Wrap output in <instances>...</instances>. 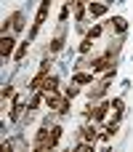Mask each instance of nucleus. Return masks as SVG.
I'll return each instance as SVG.
<instances>
[{
  "label": "nucleus",
  "mask_w": 133,
  "mask_h": 152,
  "mask_svg": "<svg viewBox=\"0 0 133 152\" xmlns=\"http://www.w3.org/2000/svg\"><path fill=\"white\" fill-rule=\"evenodd\" d=\"M48 11H51V0H43V3H40V8H37V16H35V24H32V29H29V37H35V35H37V29H40V24L45 21Z\"/></svg>",
  "instance_id": "f257e3e1"
},
{
  "label": "nucleus",
  "mask_w": 133,
  "mask_h": 152,
  "mask_svg": "<svg viewBox=\"0 0 133 152\" xmlns=\"http://www.w3.org/2000/svg\"><path fill=\"white\" fill-rule=\"evenodd\" d=\"M43 102H45L51 110H56V112H59V107H61V102H64V99H61L56 91H43Z\"/></svg>",
  "instance_id": "f03ea898"
},
{
  "label": "nucleus",
  "mask_w": 133,
  "mask_h": 152,
  "mask_svg": "<svg viewBox=\"0 0 133 152\" xmlns=\"http://www.w3.org/2000/svg\"><path fill=\"white\" fill-rule=\"evenodd\" d=\"M45 80H48V64H45V67H43V69H40V72L32 77V80H29V88H32V91H40Z\"/></svg>",
  "instance_id": "7ed1b4c3"
},
{
  "label": "nucleus",
  "mask_w": 133,
  "mask_h": 152,
  "mask_svg": "<svg viewBox=\"0 0 133 152\" xmlns=\"http://www.w3.org/2000/svg\"><path fill=\"white\" fill-rule=\"evenodd\" d=\"M13 45H16V43H13V37L3 35V40H0V56H3V59H8V53L13 51Z\"/></svg>",
  "instance_id": "20e7f679"
},
{
  "label": "nucleus",
  "mask_w": 133,
  "mask_h": 152,
  "mask_svg": "<svg viewBox=\"0 0 133 152\" xmlns=\"http://www.w3.org/2000/svg\"><path fill=\"white\" fill-rule=\"evenodd\" d=\"M109 61H112V53H104V56H99V59L93 61V72H101V69H107V67H109Z\"/></svg>",
  "instance_id": "39448f33"
},
{
  "label": "nucleus",
  "mask_w": 133,
  "mask_h": 152,
  "mask_svg": "<svg viewBox=\"0 0 133 152\" xmlns=\"http://www.w3.org/2000/svg\"><path fill=\"white\" fill-rule=\"evenodd\" d=\"M72 83H77V86H91V83H93V75H91V72H75Z\"/></svg>",
  "instance_id": "423d86ee"
},
{
  "label": "nucleus",
  "mask_w": 133,
  "mask_h": 152,
  "mask_svg": "<svg viewBox=\"0 0 133 152\" xmlns=\"http://www.w3.org/2000/svg\"><path fill=\"white\" fill-rule=\"evenodd\" d=\"M88 11H91V16H96V19H99V16H104V13H107V3H91V5H88Z\"/></svg>",
  "instance_id": "0eeeda50"
},
{
  "label": "nucleus",
  "mask_w": 133,
  "mask_h": 152,
  "mask_svg": "<svg viewBox=\"0 0 133 152\" xmlns=\"http://www.w3.org/2000/svg\"><path fill=\"white\" fill-rule=\"evenodd\" d=\"M8 24H11V27H13L16 32H19V29L24 27V13H21V11H16V13L11 16V21H8Z\"/></svg>",
  "instance_id": "6e6552de"
},
{
  "label": "nucleus",
  "mask_w": 133,
  "mask_h": 152,
  "mask_svg": "<svg viewBox=\"0 0 133 152\" xmlns=\"http://www.w3.org/2000/svg\"><path fill=\"white\" fill-rule=\"evenodd\" d=\"M107 110H109V104H99V107L93 110V120H104V115H107Z\"/></svg>",
  "instance_id": "1a4fd4ad"
},
{
  "label": "nucleus",
  "mask_w": 133,
  "mask_h": 152,
  "mask_svg": "<svg viewBox=\"0 0 133 152\" xmlns=\"http://www.w3.org/2000/svg\"><path fill=\"white\" fill-rule=\"evenodd\" d=\"M83 136H85V142H96V136H99V128H96V126H88Z\"/></svg>",
  "instance_id": "9d476101"
},
{
  "label": "nucleus",
  "mask_w": 133,
  "mask_h": 152,
  "mask_svg": "<svg viewBox=\"0 0 133 152\" xmlns=\"http://www.w3.org/2000/svg\"><path fill=\"white\" fill-rule=\"evenodd\" d=\"M59 139H61V128H59V126H53V128H51V150L59 144Z\"/></svg>",
  "instance_id": "9b49d317"
},
{
  "label": "nucleus",
  "mask_w": 133,
  "mask_h": 152,
  "mask_svg": "<svg viewBox=\"0 0 133 152\" xmlns=\"http://www.w3.org/2000/svg\"><path fill=\"white\" fill-rule=\"evenodd\" d=\"M61 45H64V35H56V37H53V43H51V51H53V53H59V51H61Z\"/></svg>",
  "instance_id": "f8f14e48"
},
{
  "label": "nucleus",
  "mask_w": 133,
  "mask_h": 152,
  "mask_svg": "<svg viewBox=\"0 0 133 152\" xmlns=\"http://www.w3.org/2000/svg\"><path fill=\"white\" fill-rule=\"evenodd\" d=\"M112 24H115V29H117V32H125V29H128V21H125L123 16H117V19L112 21Z\"/></svg>",
  "instance_id": "ddd939ff"
},
{
  "label": "nucleus",
  "mask_w": 133,
  "mask_h": 152,
  "mask_svg": "<svg viewBox=\"0 0 133 152\" xmlns=\"http://www.w3.org/2000/svg\"><path fill=\"white\" fill-rule=\"evenodd\" d=\"M117 134V120H112V123H107V128H104V136L109 139V136H115Z\"/></svg>",
  "instance_id": "4468645a"
},
{
  "label": "nucleus",
  "mask_w": 133,
  "mask_h": 152,
  "mask_svg": "<svg viewBox=\"0 0 133 152\" xmlns=\"http://www.w3.org/2000/svg\"><path fill=\"white\" fill-rule=\"evenodd\" d=\"M91 45H93V37H91V35H85V40L80 43V51H83V53H88V51H91Z\"/></svg>",
  "instance_id": "2eb2a0df"
},
{
  "label": "nucleus",
  "mask_w": 133,
  "mask_h": 152,
  "mask_svg": "<svg viewBox=\"0 0 133 152\" xmlns=\"http://www.w3.org/2000/svg\"><path fill=\"white\" fill-rule=\"evenodd\" d=\"M56 83H59L56 77H48V80L43 83V88H40V91H56Z\"/></svg>",
  "instance_id": "dca6fc26"
},
{
  "label": "nucleus",
  "mask_w": 133,
  "mask_h": 152,
  "mask_svg": "<svg viewBox=\"0 0 133 152\" xmlns=\"http://www.w3.org/2000/svg\"><path fill=\"white\" fill-rule=\"evenodd\" d=\"M21 102H16V107H13V112H11V120H19V115H21Z\"/></svg>",
  "instance_id": "f3484780"
},
{
  "label": "nucleus",
  "mask_w": 133,
  "mask_h": 152,
  "mask_svg": "<svg viewBox=\"0 0 133 152\" xmlns=\"http://www.w3.org/2000/svg\"><path fill=\"white\" fill-rule=\"evenodd\" d=\"M77 96V83H72L69 88H67V99H75Z\"/></svg>",
  "instance_id": "a211bd4d"
},
{
  "label": "nucleus",
  "mask_w": 133,
  "mask_h": 152,
  "mask_svg": "<svg viewBox=\"0 0 133 152\" xmlns=\"http://www.w3.org/2000/svg\"><path fill=\"white\" fill-rule=\"evenodd\" d=\"M40 102H43V96H40V91H37V94L32 96V102H29V110H35V107H37Z\"/></svg>",
  "instance_id": "6ab92c4d"
},
{
  "label": "nucleus",
  "mask_w": 133,
  "mask_h": 152,
  "mask_svg": "<svg viewBox=\"0 0 133 152\" xmlns=\"http://www.w3.org/2000/svg\"><path fill=\"white\" fill-rule=\"evenodd\" d=\"M88 35H91V37H93V40H96V37H99V35H101V24H96V27H93V29H91V32H88Z\"/></svg>",
  "instance_id": "aec40b11"
},
{
  "label": "nucleus",
  "mask_w": 133,
  "mask_h": 152,
  "mask_svg": "<svg viewBox=\"0 0 133 152\" xmlns=\"http://www.w3.org/2000/svg\"><path fill=\"white\" fill-rule=\"evenodd\" d=\"M112 107H115V112H123V107H125V104H123V99H115V102H112Z\"/></svg>",
  "instance_id": "412c9836"
},
{
  "label": "nucleus",
  "mask_w": 133,
  "mask_h": 152,
  "mask_svg": "<svg viewBox=\"0 0 133 152\" xmlns=\"http://www.w3.org/2000/svg\"><path fill=\"white\" fill-rule=\"evenodd\" d=\"M27 45H29V43H24V45L16 51V59H24V53H27Z\"/></svg>",
  "instance_id": "4be33fe9"
},
{
  "label": "nucleus",
  "mask_w": 133,
  "mask_h": 152,
  "mask_svg": "<svg viewBox=\"0 0 133 152\" xmlns=\"http://www.w3.org/2000/svg\"><path fill=\"white\" fill-rule=\"evenodd\" d=\"M13 94V86H3V99H8Z\"/></svg>",
  "instance_id": "5701e85b"
}]
</instances>
